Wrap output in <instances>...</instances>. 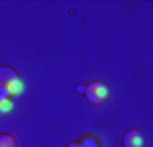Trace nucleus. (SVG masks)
Masks as SVG:
<instances>
[{
	"label": "nucleus",
	"mask_w": 153,
	"mask_h": 147,
	"mask_svg": "<svg viewBox=\"0 0 153 147\" xmlns=\"http://www.w3.org/2000/svg\"><path fill=\"white\" fill-rule=\"evenodd\" d=\"M21 90H23V82H21L16 70H12L8 65H2L0 68V94L6 98H12Z\"/></svg>",
	"instance_id": "obj_1"
},
{
	"label": "nucleus",
	"mask_w": 153,
	"mask_h": 147,
	"mask_svg": "<svg viewBox=\"0 0 153 147\" xmlns=\"http://www.w3.org/2000/svg\"><path fill=\"white\" fill-rule=\"evenodd\" d=\"M84 96L88 98L90 104L100 106V104H104L106 100L110 98V88H108V84H104V82H90V84L86 86Z\"/></svg>",
	"instance_id": "obj_2"
},
{
	"label": "nucleus",
	"mask_w": 153,
	"mask_h": 147,
	"mask_svg": "<svg viewBox=\"0 0 153 147\" xmlns=\"http://www.w3.org/2000/svg\"><path fill=\"white\" fill-rule=\"evenodd\" d=\"M123 145L125 147H145V135L137 129H131L123 137Z\"/></svg>",
	"instance_id": "obj_3"
},
{
	"label": "nucleus",
	"mask_w": 153,
	"mask_h": 147,
	"mask_svg": "<svg viewBox=\"0 0 153 147\" xmlns=\"http://www.w3.org/2000/svg\"><path fill=\"white\" fill-rule=\"evenodd\" d=\"M10 110H12V100L0 94V119H2V117H6Z\"/></svg>",
	"instance_id": "obj_4"
},
{
	"label": "nucleus",
	"mask_w": 153,
	"mask_h": 147,
	"mask_svg": "<svg viewBox=\"0 0 153 147\" xmlns=\"http://www.w3.org/2000/svg\"><path fill=\"white\" fill-rule=\"evenodd\" d=\"M0 147H19L16 139L8 133H0Z\"/></svg>",
	"instance_id": "obj_5"
},
{
	"label": "nucleus",
	"mask_w": 153,
	"mask_h": 147,
	"mask_svg": "<svg viewBox=\"0 0 153 147\" xmlns=\"http://www.w3.org/2000/svg\"><path fill=\"white\" fill-rule=\"evenodd\" d=\"M84 92H86V86L80 84V86H78V94H84Z\"/></svg>",
	"instance_id": "obj_6"
},
{
	"label": "nucleus",
	"mask_w": 153,
	"mask_h": 147,
	"mask_svg": "<svg viewBox=\"0 0 153 147\" xmlns=\"http://www.w3.org/2000/svg\"><path fill=\"white\" fill-rule=\"evenodd\" d=\"M65 147H84V145H82V143H68Z\"/></svg>",
	"instance_id": "obj_7"
}]
</instances>
